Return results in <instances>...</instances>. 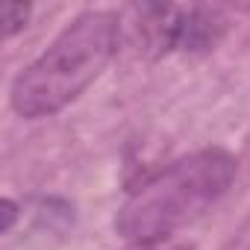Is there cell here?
Here are the masks:
<instances>
[{"mask_svg": "<svg viewBox=\"0 0 250 250\" xmlns=\"http://www.w3.org/2000/svg\"><path fill=\"white\" fill-rule=\"evenodd\" d=\"M232 180L235 159L221 147L183 156L133 188L118 209L115 229L130 244L168 241L174 232L206 215L227 194Z\"/></svg>", "mask_w": 250, "mask_h": 250, "instance_id": "cell-1", "label": "cell"}, {"mask_svg": "<svg viewBox=\"0 0 250 250\" xmlns=\"http://www.w3.org/2000/svg\"><path fill=\"white\" fill-rule=\"evenodd\" d=\"M118 50V18L91 9L74 18L53 44L12 83V109L21 118H47L74 103Z\"/></svg>", "mask_w": 250, "mask_h": 250, "instance_id": "cell-2", "label": "cell"}, {"mask_svg": "<svg viewBox=\"0 0 250 250\" xmlns=\"http://www.w3.org/2000/svg\"><path fill=\"white\" fill-rule=\"evenodd\" d=\"M145 15L156 42L177 50H209L227 30L221 12L209 6H147Z\"/></svg>", "mask_w": 250, "mask_h": 250, "instance_id": "cell-3", "label": "cell"}, {"mask_svg": "<svg viewBox=\"0 0 250 250\" xmlns=\"http://www.w3.org/2000/svg\"><path fill=\"white\" fill-rule=\"evenodd\" d=\"M27 18H30V6H24V3H6L3 6V30H6V36H15L18 30H24V24H27Z\"/></svg>", "mask_w": 250, "mask_h": 250, "instance_id": "cell-4", "label": "cell"}, {"mask_svg": "<svg viewBox=\"0 0 250 250\" xmlns=\"http://www.w3.org/2000/svg\"><path fill=\"white\" fill-rule=\"evenodd\" d=\"M124 250H191L188 244L183 241H139V244H127Z\"/></svg>", "mask_w": 250, "mask_h": 250, "instance_id": "cell-5", "label": "cell"}, {"mask_svg": "<svg viewBox=\"0 0 250 250\" xmlns=\"http://www.w3.org/2000/svg\"><path fill=\"white\" fill-rule=\"evenodd\" d=\"M15 215H18V212H15V203L6 197V200H3V232H9V229H12V224H15Z\"/></svg>", "mask_w": 250, "mask_h": 250, "instance_id": "cell-6", "label": "cell"}]
</instances>
